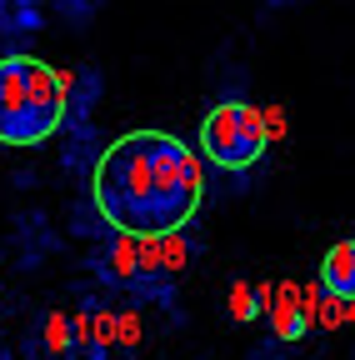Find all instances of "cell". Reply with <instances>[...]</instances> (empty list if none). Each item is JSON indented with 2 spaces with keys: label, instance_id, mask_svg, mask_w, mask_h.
Segmentation results:
<instances>
[{
  "label": "cell",
  "instance_id": "cell-6",
  "mask_svg": "<svg viewBox=\"0 0 355 360\" xmlns=\"http://www.w3.org/2000/svg\"><path fill=\"white\" fill-rule=\"evenodd\" d=\"M255 300H265L260 285H235V290H231V315H235V321H255V315H260Z\"/></svg>",
  "mask_w": 355,
  "mask_h": 360
},
{
  "label": "cell",
  "instance_id": "cell-5",
  "mask_svg": "<svg viewBox=\"0 0 355 360\" xmlns=\"http://www.w3.org/2000/svg\"><path fill=\"white\" fill-rule=\"evenodd\" d=\"M276 335H280V340H300V335H305V310H300L295 300H285V305L276 310Z\"/></svg>",
  "mask_w": 355,
  "mask_h": 360
},
{
  "label": "cell",
  "instance_id": "cell-4",
  "mask_svg": "<svg viewBox=\"0 0 355 360\" xmlns=\"http://www.w3.org/2000/svg\"><path fill=\"white\" fill-rule=\"evenodd\" d=\"M321 285H325L335 300H355V240H340V245L325 250Z\"/></svg>",
  "mask_w": 355,
  "mask_h": 360
},
{
  "label": "cell",
  "instance_id": "cell-3",
  "mask_svg": "<svg viewBox=\"0 0 355 360\" xmlns=\"http://www.w3.org/2000/svg\"><path fill=\"white\" fill-rule=\"evenodd\" d=\"M265 146H271V125L245 101H226L200 120V150L220 170H250L265 155Z\"/></svg>",
  "mask_w": 355,
  "mask_h": 360
},
{
  "label": "cell",
  "instance_id": "cell-2",
  "mask_svg": "<svg viewBox=\"0 0 355 360\" xmlns=\"http://www.w3.org/2000/svg\"><path fill=\"white\" fill-rule=\"evenodd\" d=\"M70 85L35 56L0 60V146H46L65 120Z\"/></svg>",
  "mask_w": 355,
  "mask_h": 360
},
{
  "label": "cell",
  "instance_id": "cell-1",
  "mask_svg": "<svg viewBox=\"0 0 355 360\" xmlns=\"http://www.w3.org/2000/svg\"><path fill=\"white\" fill-rule=\"evenodd\" d=\"M91 191L105 225L136 240H160L195 220L205 200V175L200 155L170 130H130L96 160Z\"/></svg>",
  "mask_w": 355,
  "mask_h": 360
}]
</instances>
